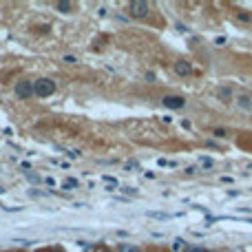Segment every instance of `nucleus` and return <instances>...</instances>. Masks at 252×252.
Wrapping results in <instances>:
<instances>
[{
	"instance_id": "nucleus-1",
	"label": "nucleus",
	"mask_w": 252,
	"mask_h": 252,
	"mask_svg": "<svg viewBox=\"0 0 252 252\" xmlns=\"http://www.w3.org/2000/svg\"><path fill=\"white\" fill-rule=\"evenodd\" d=\"M33 91L38 97H51L56 93V82L51 78H40L33 82Z\"/></svg>"
},
{
	"instance_id": "nucleus-2",
	"label": "nucleus",
	"mask_w": 252,
	"mask_h": 252,
	"mask_svg": "<svg viewBox=\"0 0 252 252\" xmlns=\"http://www.w3.org/2000/svg\"><path fill=\"white\" fill-rule=\"evenodd\" d=\"M148 11H151V4H148L146 0H133V2L128 4L130 18H146Z\"/></svg>"
},
{
	"instance_id": "nucleus-3",
	"label": "nucleus",
	"mask_w": 252,
	"mask_h": 252,
	"mask_svg": "<svg viewBox=\"0 0 252 252\" xmlns=\"http://www.w3.org/2000/svg\"><path fill=\"white\" fill-rule=\"evenodd\" d=\"M13 93H16L20 100H29L31 95H35L33 82H29V80H20V82H16V87H13Z\"/></svg>"
},
{
	"instance_id": "nucleus-4",
	"label": "nucleus",
	"mask_w": 252,
	"mask_h": 252,
	"mask_svg": "<svg viewBox=\"0 0 252 252\" xmlns=\"http://www.w3.org/2000/svg\"><path fill=\"white\" fill-rule=\"evenodd\" d=\"M161 104L170 111H177V109H184L186 106V97L182 95H164L161 97Z\"/></svg>"
},
{
	"instance_id": "nucleus-5",
	"label": "nucleus",
	"mask_w": 252,
	"mask_h": 252,
	"mask_svg": "<svg viewBox=\"0 0 252 252\" xmlns=\"http://www.w3.org/2000/svg\"><path fill=\"white\" fill-rule=\"evenodd\" d=\"M173 69H175V73L177 75H182V78H188V75L192 73V66H190V62H186V60H177L173 64Z\"/></svg>"
},
{
	"instance_id": "nucleus-6",
	"label": "nucleus",
	"mask_w": 252,
	"mask_h": 252,
	"mask_svg": "<svg viewBox=\"0 0 252 252\" xmlns=\"http://www.w3.org/2000/svg\"><path fill=\"white\" fill-rule=\"evenodd\" d=\"M237 106H239L241 111H252V97L250 95H237Z\"/></svg>"
},
{
	"instance_id": "nucleus-7",
	"label": "nucleus",
	"mask_w": 252,
	"mask_h": 252,
	"mask_svg": "<svg viewBox=\"0 0 252 252\" xmlns=\"http://www.w3.org/2000/svg\"><path fill=\"white\" fill-rule=\"evenodd\" d=\"M186 248H188V244L182 239V237L173 239V246H170V250H173V252H186Z\"/></svg>"
},
{
	"instance_id": "nucleus-8",
	"label": "nucleus",
	"mask_w": 252,
	"mask_h": 252,
	"mask_svg": "<svg viewBox=\"0 0 252 252\" xmlns=\"http://www.w3.org/2000/svg\"><path fill=\"white\" fill-rule=\"evenodd\" d=\"M56 9L60 13H71V9H73V2H69V0H58L56 2Z\"/></svg>"
},
{
	"instance_id": "nucleus-9",
	"label": "nucleus",
	"mask_w": 252,
	"mask_h": 252,
	"mask_svg": "<svg viewBox=\"0 0 252 252\" xmlns=\"http://www.w3.org/2000/svg\"><path fill=\"white\" fill-rule=\"evenodd\" d=\"M62 188H66V190H75V188H78V179L66 177L64 182H62Z\"/></svg>"
},
{
	"instance_id": "nucleus-10",
	"label": "nucleus",
	"mask_w": 252,
	"mask_h": 252,
	"mask_svg": "<svg viewBox=\"0 0 252 252\" xmlns=\"http://www.w3.org/2000/svg\"><path fill=\"white\" fill-rule=\"evenodd\" d=\"M118 252H142V250L133 244H118Z\"/></svg>"
},
{
	"instance_id": "nucleus-11",
	"label": "nucleus",
	"mask_w": 252,
	"mask_h": 252,
	"mask_svg": "<svg viewBox=\"0 0 252 252\" xmlns=\"http://www.w3.org/2000/svg\"><path fill=\"white\" fill-rule=\"evenodd\" d=\"M124 168L128 170V173H133V168H135V170H139V161H137V159H128V161H126Z\"/></svg>"
},
{
	"instance_id": "nucleus-12",
	"label": "nucleus",
	"mask_w": 252,
	"mask_h": 252,
	"mask_svg": "<svg viewBox=\"0 0 252 252\" xmlns=\"http://www.w3.org/2000/svg\"><path fill=\"white\" fill-rule=\"evenodd\" d=\"M199 164L204 166V168H213L215 161H213V157H199Z\"/></svg>"
},
{
	"instance_id": "nucleus-13",
	"label": "nucleus",
	"mask_w": 252,
	"mask_h": 252,
	"mask_svg": "<svg viewBox=\"0 0 252 252\" xmlns=\"http://www.w3.org/2000/svg\"><path fill=\"white\" fill-rule=\"evenodd\" d=\"M146 215H148V217H153V219H161V221L170 217V215H166V213H153V210H151V213H146Z\"/></svg>"
},
{
	"instance_id": "nucleus-14",
	"label": "nucleus",
	"mask_w": 252,
	"mask_h": 252,
	"mask_svg": "<svg viewBox=\"0 0 252 252\" xmlns=\"http://www.w3.org/2000/svg\"><path fill=\"white\" fill-rule=\"evenodd\" d=\"M27 179H29L31 184H38V182H42V179H40V175H35V173H27Z\"/></svg>"
},
{
	"instance_id": "nucleus-15",
	"label": "nucleus",
	"mask_w": 252,
	"mask_h": 252,
	"mask_svg": "<svg viewBox=\"0 0 252 252\" xmlns=\"http://www.w3.org/2000/svg\"><path fill=\"white\" fill-rule=\"evenodd\" d=\"M62 60H64V62H69V64H78V58H75V56H71V53H66V56L62 58Z\"/></svg>"
},
{
	"instance_id": "nucleus-16",
	"label": "nucleus",
	"mask_w": 252,
	"mask_h": 252,
	"mask_svg": "<svg viewBox=\"0 0 252 252\" xmlns=\"http://www.w3.org/2000/svg\"><path fill=\"white\" fill-rule=\"evenodd\" d=\"M237 20H241V22H250L252 20V18H250V13H237Z\"/></svg>"
},
{
	"instance_id": "nucleus-17",
	"label": "nucleus",
	"mask_w": 252,
	"mask_h": 252,
	"mask_svg": "<svg viewBox=\"0 0 252 252\" xmlns=\"http://www.w3.org/2000/svg\"><path fill=\"white\" fill-rule=\"evenodd\" d=\"M186 252H208L206 248H201V246H188Z\"/></svg>"
},
{
	"instance_id": "nucleus-18",
	"label": "nucleus",
	"mask_w": 252,
	"mask_h": 252,
	"mask_svg": "<svg viewBox=\"0 0 252 252\" xmlns=\"http://www.w3.org/2000/svg\"><path fill=\"white\" fill-rule=\"evenodd\" d=\"M29 195H31V197H47L49 192H42V190H29Z\"/></svg>"
},
{
	"instance_id": "nucleus-19",
	"label": "nucleus",
	"mask_w": 252,
	"mask_h": 252,
	"mask_svg": "<svg viewBox=\"0 0 252 252\" xmlns=\"http://www.w3.org/2000/svg\"><path fill=\"white\" fill-rule=\"evenodd\" d=\"M122 190L126 192V195H135V197H137V188H130V186H126V188H122Z\"/></svg>"
},
{
	"instance_id": "nucleus-20",
	"label": "nucleus",
	"mask_w": 252,
	"mask_h": 252,
	"mask_svg": "<svg viewBox=\"0 0 252 252\" xmlns=\"http://www.w3.org/2000/svg\"><path fill=\"white\" fill-rule=\"evenodd\" d=\"M20 168L25 170V173H31V164H29V161H22V164H20Z\"/></svg>"
},
{
	"instance_id": "nucleus-21",
	"label": "nucleus",
	"mask_w": 252,
	"mask_h": 252,
	"mask_svg": "<svg viewBox=\"0 0 252 252\" xmlns=\"http://www.w3.org/2000/svg\"><path fill=\"white\" fill-rule=\"evenodd\" d=\"M184 173H186V175H190V177H192V175L197 173V168H195V166H186V170H184Z\"/></svg>"
},
{
	"instance_id": "nucleus-22",
	"label": "nucleus",
	"mask_w": 252,
	"mask_h": 252,
	"mask_svg": "<svg viewBox=\"0 0 252 252\" xmlns=\"http://www.w3.org/2000/svg\"><path fill=\"white\" fill-rule=\"evenodd\" d=\"M215 44H217V47H221V44H226V38H223V35H219V38H215Z\"/></svg>"
},
{
	"instance_id": "nucleus-23",
	"label": "nucleus",
	"mask_w": 252,
	"mask_h": 252,
	"mask_svg": "<svg viewBox=\"0 0 252 252\" xmlns=\"http://www.w3.org/2000/svg\"><path fill=\"white\" fill-rule=\"evenodd\" d=\"M219 97H230V89H221V91H219Z\"/></svg>"
},
{
	"instance_id": "nucleus-24",
	"label": "nucleus",
	"mask_w": 252,
	"mask_h": 252,
	"mask_svg": "<svg viewBox=\"0 0 252 252\" xmlns=\"http://www.w3.org/2000/svg\"><path fill=\"white\" fill-rule=\"evenodd\" d=\"M44 184H47V186H56V179H53V177H44Z\"/></svg>"
},
{
	"instance_id": "nucleus-25",
	"label": "nucleus",
	"mask_w": 252,
	"mask_h": 252,
	"mask_svg": "<svg viewBox=\"0 0 252 252\" xmlns=\"http://www.w3.org/2000/svg\"><path fill=\"white\" fill-rule=\"evenodd\" d=\"M144 78H146V80H148V82H155V73H153V71H148V73H146V75H144Z\"/></svg>"
},
{
	"instance_id": "nucleus-26",
	"label": "nucleus",
	"mask_w": 252,
	"mask_h": 252,
	"mask_svg": "<svg viewBox=\"0 0 252 252\" xmlns=\"http://www.w3.org/2000/svg\"><path fill=\"white\" fill-rule=\"evenodd\" d=\"M215 135H217V137H226V130H223V128H215Z\"/></svg>"
},
{
	"instance_id": "nucleus-27",
	"label": "nucleus",
	"mask_w": 252,
	"mask_h": 252,
	"mask_svg": "<svg viewBox=\"0 0 252 252\" xmlns=\"http://www.w3.org/2000/svg\"><path fill=\"white\" fill-rule=\"evenodd\" d=\"M42 252H66V250H62V248H44Z\"/></svg>"
},
{
	"instance_id": "nucleus-28",
	"label": "nucleus",
	"mask_w": 252,
	"mask_h": 252,
	"mask_svg": "<svg viewBox=\"0 0 252 252\" xmlns=\"http://www.w3.org/2000/svg\"><path fill=\"white\" fill-rule=\"evenodd\" d=\"M95 252H113V250H109V248H106V246H100V248H97Z\"/></svg>"
},
{
	"instance_id": "nucleus-29",
	"label": "nucleus",
	"mask_w": 252,
	"mask_h": 252,
	"mask_svg": "<svg viewBox=\"0 0 252 252\" xmlns=\"http://www.w3.org/2000/svg\"><path fill=\"white\" fill-rule=\"evenodd\" d=\"M97 16H102V18H104V16H106V7H100V11H97Z\"/></svg>"
},
{
	"instance_id": "nucleus-30",
	"label": "nucleus",
	"mask_w": 252,
	"mask_h": 252,
	"mask_svg": "<svg viewBox=\"0 0 252 252\" xmlns=\"http://www.w3.org/2000/svg\"><path fill=\"white\" fill-rule=\"evenodd\" d=\"M182 126H184V128H188V130H190V126H192V124L188 122V120H184V122H182Z\"/></svg>"
},
{
	"instance_id": "nucleus-31",
	"label": "nucleus",
	"mask_w": 252,
	"mask_h": 252,
	"mask_svg": "<svg viewBox=\"0 0 252 252\" xmlns=\"http://www.w3.org/2000/svg\"><path fill=\"white\" fill-rule=\"evenodd\" d=\"M239 213H246V215H252V208H239Z\"/></svg>"
},
{
	"instance_id": "nucleus-32",
	"label": "nucleus",
	"mask_w": 252,
	"mask_h": 252,
	"mask_svg": "<svg viewBox=\"0 0 252 252\" xmlns=\"http://www.w3.org/2000/svg\"><path fill=\"white\" fill-rule=\"evenodd\" d=\"M2 192H4V188H0V195H2Z\"/></svg>"
}]
</instances>
